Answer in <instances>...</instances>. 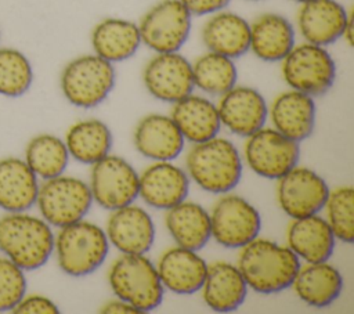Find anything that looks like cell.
<instances>
[{
  "label": "cell",
  "mask_w": 354,
  "mask_h": 314,
  "mask_svg": "<svg viewBox=\"0 0 354 314\" xmlns=\"http://www.w3.org/2000/svg\"><path fill=\"white\" fill-rule=\"evenodd\" d=\"M300 266L288 246L259 237L241 248L236 264L248 288L263 295L292 286Z\"/></svg>",
  "instance_id": "1"
},
{
  "label": "cell",
  "mask_w": 354,
  "mask_h": 314,
  "mask_svg": "<svg viewBox=\"0 0 354 314\" xmlns=\"http://www.w3.org/2000/svg\"><path fill=\"white\" fill-rule=\"evenodd\" d=\"M0 250L22 270H36L54 252V234L41 217L7 212L0 217Z\"/></svg>",
  "instance_id": "2"
},
{
  "label": "cell",
  "mask_w": 354,
  "mask_h": 314,
  "mask_svg": "<svg viewBox=\"0 0 354 314\" xmlns=\"http://www.w3.org/2000/svg\"><path fill=\"white\" fill-rule=\"evenodd\" d=\"M187 172L202 190L227 194L241 181L242 159L230 140L216 136L194 144L187 155Z\"/></svg>",
  "instance_id": "3"
},
{
  "label": "cell",
  "mask_w": 354,
  "mask_h": 314,
  "mask_svg": "<svg viewBox=\"0 0 354 314\" xmlns=\"http://www.w3.org/2000/svg\"><path fill=\"white\" fill-rule=\"evenodd\" d=\"M54 250L59 268L71 277H86L102 266L109 241L97 224L80 220L61 227L54 237Z\"/></svg>",
  "instance_id": "4"
},
{
  "label": "cell",
  "mask_w": 354,
  "mask_h": 314,
  "mask_svg": "<svg viewBox=\"0 0 354 314\" xmlns=\"http://www.w3.org/2000/svg\"><path fill=\"white\" fill-rule=\"evenodd\" d=\"M108 281L118 299L140 313L152 311L162 303L165 288L156 266L145 255L123 253L111 266Z\"/></svg>",
  "instance_id": "5"
},
{
  "label": "cell",
  "mask_w": 354,
  "mask_h": 314,
  "mask_svg": "<svg viewBox=\"0 0 354 314\" xmlns=\"http://www.w3.org/2000/svg\"><path fill=\"white\" fill-rule=\"evenodd\" d=\"M113 65L97 54L73 58L62 69L59 84L64 97L77 108L100 105L115 86Z\"/></svg>",
  "instance_id": "6"
},
{
  "label": "cell",
  "mask_w": 354,
  "mask_h": 314,
  "mask_svg": "<svg viewBox=\"0 0 354 314\" xmlns=\"http://www.w3.org/2000/svg\"><path fill=\"white\" fill-rule=\"evenodd\" d=\"M281 62L282 77L293 90L314 97L325 94L335 83L336 65L322 46L307 41L295 44Z\"/></svg>",
  "instance_id": "7"
},
{
  "label": "cell",
  "mask_w": 354,
  "mask_h": 314,
  "mask_svg": "<svg viewBox=\"0 0 354 314\" xmlns=\"http://www.w3.org/2000/svg\"><path fill=\"white\" fill-rule=\"evenodd\" d=\"M91 203L93 196L87 183L61 174L39 185L35 205L50 225L61 228L83 220Z\"/></svg>",
  "instance_id": "8"
},
{
  "label": "cell",
  "mask_w": 354,
  "mask_h": 314,
  "mask_svg": "<svg viewBox=\"0 0 354 314\" xmlns=\"http://www.w3.org/2000/svg\"><path fill=\"white\" fill-rule=\"evenodd\" d=\"M191 14L180 0H160L141 18V43L155 53L178 51L189 37Z\"/></svg>",
  "instance_id": "9"
},
{
  "label": "cell",
  "mask_w": 354,
  "mask_h": 314,
  "mask_svg": "<svg viewBox=\"0 0 354 314\" xmlns=\"http://www.w3.org/2000/svg\"><path fill=\"white\" fill-rule=\"evenodd\" d=\"M300 159L299 142L288 138L275 129L261 127L248 137L245 160L260 177L278 180L297 166Z\"/></svg>",
  "instance_id": "10"
},
{
  "label": "cell",
  "mask_w": 354,
  "mask_h": 314,
  "mask_svg": "<svg viewBox=\"0 0 354 314\" xmlns=\"http://www.w3.org/2000/svg\"><path fill=\"white\" fill-rule=\"evenodd\" d=\"M212 238L225 248H242L259 237L261 217L257 209L239 195L221 196L210 213Z\"/></svg>",
  "instance_id": "11"
},
{
  "label": "cell",
  "mask_w": 354,
  "mask_h": 314,
  "mask_svg": "<svg viewBox=\"0 0 354 314\" xmlns=\"http://www.w3.org/2000/svg\"><path fill=\"white\" fill-rule=\"evenodd\" d=\"M88 187L93 201L113 212L136 201L138 174L126 159L108 154L93 165Z\"/></svg>",
  "instance_id": "12"
},
{
  "label": "cell",
  "mask_w": 354,
  "mask_h": 314,
  "mask_svg": "<svg viewBox=\"0 0 354 314\" xmlns=\"http://www.w3.org/2000/svg\"><path fill=\"white\" fill-rule=\"evenodd\" d=\"M325 180L308 167L295 166L278 178L277 199L281 209L292 219L318 214L328 199Z\"/></svg>",
  "instance_id": "13"
},
{
  "label": "cell",
  "mask_w": 354,
  "mask_h": 314,
  "mask_svg": "<svg viewBox=\"0 0 354 314\" xmlns=\"http://www.w3.org/2000/svg\"><path fill=\"white\" fill-rule=\"evenodd\" d=\"M142 82L152 97L174 104L195 87L192 64L178 51L156 53L142 71Z\"/></svg>",
  "instance_id": "14"
},
{
  "label": "cell",
  "mask_w": 354,
  "mask_h": 314,
  "mask_svg": "<svg viewBox=\"0 0 354 314\" xmlns=\"http://www.w3.org/2000/svg\"><path fill=\"white\" fill-rule=\"evenodd\" d=\"M221 124L231 133L249 137L264 127L268 107L264 97L253 87L234 86L220 95L216 105Z\"/></svg>",
  "instance_id": "15"
},
{
  "label": "cell",
  "mask_w": 354,
  "mask_h": 314,
  "mask_svg": "<svg viewBox=\"0 0 354 314\" xmlns=\"http://www.w3.org/2000/svg\"><path fill=\"white\" fill-rule=\"evenodd\" d=\"M189 191L187 173L170 163L156 160L138 174V195L155 209L167 210L185 201Z\"/></svg>",
  "instance_id": "16"
},
{
  "label": "cell",
  "mask_w": 354,
  "mask_h": 314,
  "mask_svg": "<svg viewBox=\"0 0 354 314\" xmlns=\"http://www.w3.org/2000/svg\"><path fill=\"white\" fill-rule=\"evenodd\" d=\"M105 234L119 252L145 255L155 241V224L147 210L130 203L113 210Z\"/></svg>",
  "instance_id": "17"
},
{
  "label": "cell",
  "mask_w": 354,
  "mask_h": 314,
  "mask_svg": "<svg viewBox=\"0 0 354 314\" xmlns=\"http://www.w3.org/2000/svg\"><path fill=\"white\" fill-rule=\"evenodd\" d=\"M350 14L337 0H310L297 12V28L307 43L326 47L343 37Z\"/></svg>",
  "instance_id": "18"
},
{
  "label": "cell",
  "mask_w": 354,
  "mask_h": 314,
  "mask_svg": "<svg viewBox=\"0 0 354 314\" xmlns=\"http://www.w3.org/2000/svg\"><path fill=\"white\" fill-rule=\"evenodd\" d=\"M156 270L163 288L178 295H192L203 285L207 263L196 250L177 245L162 253Z\"/></svg>",
  "instance_id": "19"
},
{
  "label": "cell",
  "mask_w": 354,
  "mask_h": 314,
  "mask_svg": "<svg viewBox=\"0 0 354 314\" xmlns=\"http://www.w3.org/2000/svg\"><path fill=\"white\" fill-rule=\"evenodd\" d=\"M137 151L152 160H173L184 148V137L170 116L151 113L144 116L134 130Z\"/></svg>",
  "instance_id": "20"
},
{
  "label": "cell",
  "mask_w": 354,
  "mask_h": 314,
  "mask_svg": "<svg viewBox=\"0 0 354 314\" xmlns=\"http://www.w3.org/2000/svg\"><path fill=\"white\" fill-rule=\"evenodd\" d=\"M268 113L274 129L296 142L308 138L315 126L313 97L293 89L277 95Z\"/></svg>",
  "instance_id": "21"
},
{
  "label": "cell",
  "mask_w": 354,
  "mask_h": 314,
  "mask_svg": "<svg viewBox=\"0 0 354 314\" xmlns=\"http://www.w3.org/2000/svg\"><path fill=\"white\" fill-rule=\"evenodd\" d=\"M288 248L307 263L328 261L333 255L335 235L318 214L293 219L286 231Z\"/></svg>",
  "instance_id": "22"
},
{
  "label": "cell",
  "mask_w": 354,
  "mask_h": 314,
  "mask_svg": "<svg viewBox=\"0 0 354 314\" xmlns=\"http://www.w3.org/2000/svg\"><path fill=\"white\" fill-rule=\"evenodd\" d=\"M202 41L209 51L238 58L249 51L250 24L231 11H217L202 28Z\"/></svg>",
  "instance_id": "23"
},
{
  "label": "cell",
  "mask_w": 354,
  "mask_h": 314,
  "mask_svg": "<svg viewBox=\"0 0 354 314\" xmlns=\"http://www.w3.org/2000/svg\"><path fill=\"white\" fill-rule=\"evenodd\" d=\"M201 289L207 307L217 313L236 310L248 293V285L241 271L228 261H216L207 266Z\"/></svg>",
  "instance_id": "24"
},
{
  "label": "cell",
  "mask_w": 354,
  "mask_h": 314,
  "mask_svg": "<svg viewBox=\"0 0 354 314\" xmlns=\"http://www.w3.org/2000/svg\"><path fill=\"white\" fill-rule=\"evenodd\" d=\"M170 118L178 127L184 140L192 144L216 137L221 127L217 107L206 97L192 93L174 102Z\"/></svg>",
  "instance_id": "25"
},
{
  "label": "cell",
  "mask_w": 354,
  "mask_h": 314,
  "mask_svg": "<svg viewBox=\"0 0 354 314\" xmlns=\"http://www.w3.org/2000/svg\"><path fill=\"white\" fill-rule=\"evenodd\" d=\"M295 46V29L281 14L266 12L250 24V46L253 54L266 61H282Z\"/></svg>",
  "instance_id": "26"
},
{
  "label": "cell",
  "mask_w": 354,
  "mask_h": 314,
  "mask_svg": "<svg viewBox=\"0 0 354 314\" xmlns=\"http://www.w3.org/2000/svg\"><path fill=\"white\" fill-rule=\"evenodd\" d=\"M37 176L24 159H0V207L6 212H26L36 203Z\"/></svg>",
  "instance_id": "27"
},
{
  "label": "cell",
  "mask_w": 354,
  "mask_h": 314,
  "mask_svg": "<svg viewBox=\"0 0 354 314\" xmlns=\"http://www.w3.org/2000/svg\"><path fill=\"white\" fill-rule=\"evenodd\" d=\"M292 286L304 303L322 308L340 296L343 278L339 270L328 261L308 263L304 267L300 266Z\"/></svg>",
  "instance_id": "28"
},
{
  "label": "cell",
  "mask_w": 354,
  "mask_h": 314,
  "mask_svg": "<svg viewBox=\"0 0 354 314\" xmlns=\"http://www.w3.org/2000/svg\"><path fill=\"white\" fill-rule=\"evenodd\" d=\"M141 44L137 24L123 18H105L91 32L94 53L109 61L120 62L136 54Z\"/></svg>",
  "instance_id": "29"
},
{
  "label": "cell",
  "mask_w": 354,
  "mask_h": 314,
  "mask_svg": "<svg viewBox=\"0 0 354 314\" xmlns=\"http://www.w3.org/2000/svg\"><path fill=\"white\" fill-rule=\"evenodd\" d=\"M166 227L178 246L199 250L212 238L210 214L195 202L183 201L167 209Z\"/></svg>",
  "instance_id": "30"
},
{
  "label": "cell",
  "mask_w": 354,
  "mask_h": 314,
  "mask_svg": "<svg viewBox=\"0 0 354 314\" xmlns=\"http://www.w3.org/2000/svg\"><path fill=\"white\" fill-rule=\"evenodd\" d=\"M65 145L73 159L84 165H94L109 154L112 148V134L104 122L86 119L69 127Z\"/></svg>",
  "instance_id": "31"
},
{
  "label": "cell",
  "mask_w": 354,
  "mask_h": 314,
  "mask_svg": "<svg viewBox=\"0 0 354 314\" xmlns=\"http://www.w3.org/2000/svg\"><path fill=\"white\" fill-rule=\"evenodd\" d=\"M32 172L43 178H53L64 174L69 152L59 137L53 134H39L33 137L25 148V159Z\"/></svg>",
  "instance_id": "32"
},
{
  "label": "cell",
  "mask_w": 354,
  "mask_h": 314,
  "mask_svg": "<svg viewBox=\"0 0 354 314\" xmlns=\"http://www.w3.org/2000/svg\"><path fill=\"white\" fill-rule=\"evenodd\" d=\"M194 84L210 95H221L236 84V66L232 58L207 51L192 64Z\"/></svg>",
  "instance_id": "33"
},
{
  "label": "cell",
  "mask_w": 354,
  "mask_h": 314,
  "mask_svg": "<svg viewBox=\"0 0 354 314\" xmlns=\"http://www.w3.org/2000/svg\"><path fill=\"white\" fill-rule=\"evenodd\" d=\"M33 80V71L28 57L17 48H0V95L19 97L25 94Z\"/></svg>",
  "instance_id": "34"
},
{
  "label": "cell",
  "mask_w": 354,
  "mask_h": 314,
  "mask_svg": "<svg viewBox=\"0 0 354 314\" xmlns=\"http://www.w3.org/2000/svg\"><path fill=\"white\" fill-rule=\"evenodd\" d=\"M324 209L326 221L335 238L353 243L354 241V190L348 185L329 191Z\"/></svg>",
  "instance_id": "35"
},
{
  "label": "cell",
  "mask_w": 354,
  "mask_h": 314,
  "mask_svg": "<svg viewBox=\"0 0 354 314\" xmlns=\"http://www.w3.org/2000/svg\"><path fill=\"white\" fill-rule=\"evenodd\" d=\"M24 271L8 257H0V313L12 311L25 296L26 277Z\"/></svg>",
  "instance_id": "36"
},
{
  "label": "cell",
  "mask_w": 354,
  "mask_h": 314,
  "mask_svg": "<svg viewBox=\"0 0 354 314\" xmlns=\"http://www.w3.org/2000/svg\"><path fill=\"white\" fill-rule=\"evenodd\" d=\"M12 313L18 314H57L59 313L57 304L43 296V295H25L17 306L12 308Z\"/></svg>",
  "instance_id": "37"
},
{
  "label": "cell",
  "mask_w": 354,
  "mask_h": 314,
  "mask_svg": "<svg viewBox=\"0 0 354 314\" xmlns=\"http://www.w3.org/2000/svg\"><path fill=\"white\" fill-rule=\"evenodd\" d=\"M191 15H212L227 7L230 0H180Z\"/></svg>",
  "instance_id": "38"
},
{
  "label": "cell",
  "mask_w": 354,
  "mask_h": 314,
  "mask_svg": "<svg viewBox=\"0 0 354 314\" xmlns=\"http://www.w3.org/2000/svg\"><path fill=\"white\" fill-rule=\"evenodd\" d=\"M100 313H105V314H140V311L131 306L130 303L118 299V300H111L108 303H105L101 308Z\"/></svg>",
  "instance_id": "39"
},
{
  "label": "cell",
  "mask_w": 354,
  "mask_h": 314,
  "mask_svg": "<svg viewBox=\"0 0 354 314\" xmlns=\"http://www.w3.org/2000/svg\"><path fill=\"white\" fill-rule=\"evenodd\" d=\"M292 1H296V3H300V4H303V3H307V1H310V0H292Z\"/></svg>",
  "instance_id": "40"
},
{
  "label": "cell",
  "mask_w": 354,
  "mask_h": 314,
  "mask_svg": "<svg viewBox=\"0 0 354 314\" xmlns=\"http://www.w3.org/2000/svg\"><path fill=\"white\" fill-rule=\"evenodd\" d=\"M248 1H259V0H248Z\"/></svg>",
  "instance_id": "41"
}]
</instances>
